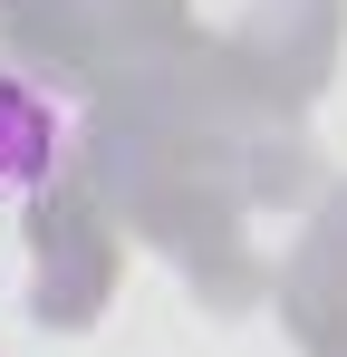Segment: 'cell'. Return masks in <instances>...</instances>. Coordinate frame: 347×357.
Segmentation results:
<instances>
[{
	"label": "cell",
	"instance_id": "obj_1",
	"mask_svg": "<svg viewBox=\"0 0 347 357\" xmlns=\"http://www.w3.org/2000/svg\"><path fill=\"white\" fill-rule=\"evenodd\" d=\"M58 145H68V116H58L39 87L0 77V203L10 193H39L58 174Z\"/></svg>",
	"mask_w": 347,
	"mask_h": 357
}]
</instances>
